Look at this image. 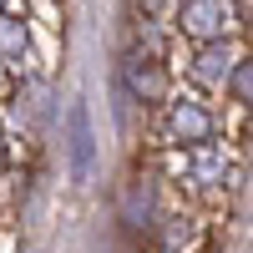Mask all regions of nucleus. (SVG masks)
<instances>
[{"label":"nucleus","instance_id":"obj_14","mask_svg":"<svg viewBox=\"0 0 253 253\" xmlns=\"http://www.w3.org/2000/svg\"><path fill=\"white\" fill-rule=\"evenodd\" d=\"M5 86H10V81H5V66H0V91H5Z\"/></svg>","mask_w":253,"mask_h":253},{"label":"nucleus","instance_id":"obj_5","mask_svg":"<svg viewBox=\"0 0 253 253\" xmlns=\"http://www.w3.org/2000/svg\"><path fill=\"white\" fill-rule=\"evenodd\" d=\"M238 46L233 41H208V46H193V61H187V71H193L198 86H228V76L238 66Z\"/></svg>","mask_w":253,"mask_h":253},{"label":"nucleus","instance_id":"obj_12","mask_svg":"<svg viewBox=\"0 0 253 253\" xmlns=\"http://www.w3.org/2000/svg\"><path fill=\"white\" fill-rule=\"evenodd\" d=\"M15 5H20V0H0V10H15Z\"/></svg>","mask_w":253,"mask_h":253},{"label":"nucleus","instance_id":"obj_11","mask_svg":"<svg viewBox=\"0 0 253 253\" xmlns=\"http://www.w3.org/2000/svg\"><path fill=\"white\" fill-rule=\"evenodd\" d=\"M132 5H137V15H157L167 5H177V0H132Z\"/></svg>","mask_w":253,"mask_h":253},{"label":"nucleus","instance_id":"obj_7","mask_svg":"<svg viewBox=\"0 0 253 253\" xmlns=\"http://www.w3.org/2000/svg\"><path fill=\"white\" fill-rule=\"evenodd\" d=\"M26 61H31V26H26V15L0 10V66L5 71H26Z\"/></svg>","mask_w":253,"mask_h":253},{"label":"nucleus","instance_id":"obj_6","mask_svg":"<svg viewBox=\"0 0 253 253\" xmlns=\"http://www.w3.org/2000/svg\"><path fill=\"white\" fill-rule=\"evenodd\" d=\"M117 213L126 228H152L162 213H157V182L152 177H132L122 187V203H117Z\"/></svg>","mask_w":253,"mask_h":253},{"label":"nucleus","instance_id":"obj_8","mask_svg":"<svg viewBox=\"0 0 253 253\" xmlns=\"http://www.w3.org/2000/svg\"><path fill=\"white\" fill-rule=\"evenodd\" d=\"M182 172L193 177V182H203V187H218L223 172H228L223 142H203V147H193V152H182Z\"/></svg>","mask_w":253,"mask_h":253},{"label":"nucleus","instance_id":"obj_3","mask_svg":"<svg viewBox=\"0 0 253 253\" xmlns=\"http://www.w3.org/2000/svg\"><path fill=\"white\" fill-rule=\"evenodd\" d=\"M117 81L132 91L137 107H167V101H172V71H167L162 56H152V51H137L132 46V51L122 56Z\"/></svg>","mask_w":253,"mask_h":253},{"label":"nucleus","instance_id":"obj_13","mask_svg":"<svg viewBox=\"0 0 253 253\" xmlns=\"http://www.w3.org/2000/svg\"><path fill=\"white\" fill-rule=\"evenodd\" d=\"M0 157H5V126H0Z\"/></svg>","mask_w":253,"mask_h":253},{"label":"nucleus","instance_id":"obj_9","mask_svg":"<svg viewBox=\"0 0 253 253\" xmlns=\"http://www.w3.org/2000/svg\"><path fill=\"white\" fill-rule=\"evenodd\" d=\"M152 238H157L162 253H182L187 243L198 238V223L187 218V213H162V218L152 223Z\"/></svg>","mask_w":253,"mask_h":253},{"label":"nucleus","instance_id":"obj_1","mask_svg":"<svg viewBox=\"0 0 253 253\" xmlns=\"http://www.w3.org/2000/svg\"><path fill=\"white\" fill-rule=\"evenodd\" d=\"M162 142L167 147H182L193 152L203 142H218V117L203 96H172L162 107Z\"/></svg>","mask_w":253,"mask_h":253},{"label":"nucleus","instance_id":"obj_4","mask_svg":"<svg viewBox=\"0 0 253 253\" xmlns=\"http://www.w3.org/2000/svg\"><path fill=\"white\" fill-rule=\"evenodd\" d=\"M66 157H71V177L86 182L96 167V132H91L86 101H71V112H66Z\"/></svg>","mask_w":253,"mask_h":253},{"label":"nucleus","instance_id":"obj_2","mask_svg":"<svg viewBox=\"0 0 253 253\" xmlns=\"http://www.w3.org/2000/svg\"><path fill=\"white\" fill-rule=\"evenodd\" d=\"M233 26H238L233 0H177V5H172V31L187 36L193 46L233 41Z\"/></svg>","mask_w":253,"mask_h":253},{"label":"nucleus","instance_id":"obj_10","mask_svg":"<svg viewBox=\"0 0 253 253\" xmlns=\"http://www.w3.org/2000/svg\"><path fill=\"white\" fill-rule=\"evenodd\" d=\"M228 96L238 101V107H253V56H243L233 76H228Z\"/></svg>","mask_w":253,"mask_h":253}]
</instances>
